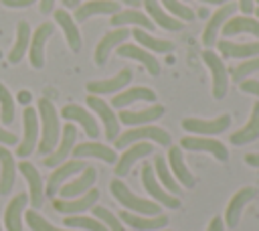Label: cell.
I'll return each mask as SVG.
<instances>
[{
    "mask_svg": "<svg viewBox=\"0 0 259 231\" xmlns=\"http://www.w3.org/2000/svg\"><path fill=\"white\" fill-rule=\"evenodd\" d=\"M38 113H40V126H42L38 154L47 156L55 150V146L61 140V124H59V113H57L55 105L47 97L38 99Z\"/></svg>",
    "mask_w": 259,
    "mask_h": 231,
    "instance_id": "cell-1",
    "label": "cell"
},
{
    "mask_svg": "<svg viewBox=\"0 0 259 231\" xmlns=\"http://www.w3.org/2000/svg\"><path fill=\"white\" fill-rule=\"evenodd\" d=\"M109 188H111V195L117 199V203L123 205V207L130 209V211H134L136 215H146V217L160 215V207H158L156 201H148V199H140V197H136V195H134V192H132L119 178L111 180Z\"/></svg>",
    "mask_w": 259,
    "mask_h": 231,
    "instance_id": "cell-2",
    "label": "cell"
},
{
    "mask_svg": "<svg viewBox=\"0 0 259 231\" xmlns=\"http://www.w3.org/2000/svg\"><path fill=\"white\" fill-rule=\"evenodd\" d=\"M136 142H156L160 146H170L172 144V138L170 134L164 130V128H158V126H138V128H130L127 132H123L121 136L115 138V146L117 148H123V146H130V144H136Z\"/></svg>",
    "mask_w": 259,
    "mask_h": 231,
    "instance_id": "cell-3",
    "label": "cell"
},
{
    "mask_svg": "<svg viewBox=\"0 0 259 231\" xmlns=\"http://www.w3.org/2000/svg\"><path fill=\"white\" fill-rule=\"evenodd\" d=\"M202 61L208 65L210 75H212V97L214 99H223L227 95V89H229V77H227L225 63L212 51H204L202 53Z\"/></svg>",
    "mask_w": 259,
    "mask_h": 231,
    "instance_id": "cell-4",
    "label": "cell"
},
{
    "mask_svg": "<svg viewBox=\"0 0 259 231\" xmlns=\"http://www.w3.org/2000/svg\"><path fill=\"white\" fill-rule=\"evenodd\" d=\"M75 138H77V130L75 126L69 122L61 128V140L59 144L55 146V150L51 154L45 156V166H51V168H57L59 164H63L67 160V156L71 154L73 150V144H75Z\"/></svg>",
    "mask_w": 259,
    "mask_h": 231,
    "instance_id": "cell-5",
    "label": "cell"
},
{
    "mask_svg": "<svg viewBox=\"0 0 259 231\" xmlns=\"http://www.w3.org/2000/svg\"><path fill=\"white\" fill-rule=\"evenodd\" d=\"M87 105L91 111H95L99 115V120L105 126V138L107 140H115L119 136V120L115 115V111L111 109V105H107L103 99H99L97 95H87Z\"/></svg>",
    "mask_w": 259,
    "mask_h": 231,
    "instance_id": "cell-6",
    "label": "cell"
},
{
    "mask_svg": "<svg viewBox=\"0 0 259 231\" xmlns=\"http://www.w3.org/2000/svg\"><path fill=\"white\" fill-rule=\"evenodd\" d=\"M22 128H24V138H22V144H18L16 154L20 158H26L34 150L36 140H38V111L36 109H32V107L24 109V113H22Z\"/></svg>",
    "mask_w": 259,
    "mask_h": 231,
    "instance_id": "cell-7",
    "label": "cell"
},
{
    "mask_svg": "<svg viewBox=\"0 0 259 231\" xmlns=\"http://www.w3.org/2000/svg\"><path fill=\"white\" fill-rule=\"evenodd\" d=\"M231 126V115L229 113H223L214 120H200V118H184L182 120V128L186 132H192V134H221L225 132L227 128Z\"/></svg>",
    "mask_w": 259,
    "mask_h": 231,
    "instance_id": "cell-8",
    "label": "cell"
},
{
    "mask_svg": "<svg viewBox=\"0 0 259 231\" xmlns=\"http://www.w3.org/2000/svg\"><path fill=\"white\" fill-rule=\"evenodd\" d=\"M97 199H99V190L89 188L87 192H83L81 197H75V199H55L53 209L59 213H65V215H77V213L91 209L97 203Z\"/></svg>",
    "mask_w": 259,
    "mask_h": 231,
    "instance_id": "cell-9",
    "label": "cell"
},
{
    "mask_svg": "<svg viewBox=\"0 0 259 231\" xmlns=\"http://www.w3.org/2000/svg\"><path fill=\"white\" fill-rule=\"evenodd\" d=\"M132 81V69L123 67L117 75L109 77V79H93L87 83V91L91 95H107V93H117L121 91L127 83Z\"/></svg>",
    "mask_w": 259,
    "mask_h": 231,
    "instance_id": "cell-10",
    "label": "cell"
},
{
    "mask_svg": "<svg viewBox=\"0 0 259 231\" xmlns=\"http://www.w3.org/2000/svg\"><path fill=\"white\" fill-rule=\"evenodd\" d=\"M142 184H144V188L148 190V195H150L154 201H158V203H162V205H166V207H170V209H178V207H180V201H178L176 197H172L170 192H166V190L158 184V180H156V176H154V168H152L150 164H144V166H142Z\"/></svg>",
    "mask_w": 259,
    "mask_h": 231,
    "instance_id": "cell-11",
    "label": "cell"
},
{
    "mask_svg": "<svg viewBox=\"0 0 259 231\" xmlns=\"http://www.w3.org/2000/svg\"><path fill=\"white\" fill-rule=\"evenodd\" d=\"M180 148H186V150H200V152H208L212 154L217 160L225 162L229 158V150L219 142V140H212V138H200V136H184L180 140Z\"/></svg>",
    "mask_w": 259,
    "mask_h": 231,
    "instance_id": "cell-12",
    "label": "cell"
},
{
    "mask_svg": "<svg viewBox=\"0 0 259 231\" xmlns=\"http://www.w3.org/2000/svg\"><path fill=\"white\" fill-rule=\"evenodd\" d=\"M255 195H257V190H255L253 186H243V188H239V190L231 197V201H229V205H227V211H225V223H227L231 229H235V227L239 225V217H241L243 207H245L247 203H251V201L255 199Z\"/></svg>",
    "mask_w": 259,
    "mask_h": 231,
    "instance_id": "cell-13",
    "label": "cell"
},
{
    "mask_svg": "<svg viewBox=\"0 0 259 231\" xmlns=\"http://www.w3.org/2000/svg\"><path fill=\"white\" fill-rule=\"evenodd\" d=\"M85 166H87V164H85L83 160H67V162L59 164V166L53 170V174L49 176V182H47V195L55 197V195L59 192V188L63 186V182H65L67 178L75 176L77 172H81Z\"/></svg>",
    "mask_w": 259,
    "mask_h": 231,
    "instance_id": "cell-14",
    "label": "cell"
},
{
    "mask_svg": "<svg viewBox=\"0 0 259 231\" xmlns=\"http://www.w3.org/2000/svg\"><path fill=\"white\" fill-rule=\"evenodd\" d=\"M235 10H237V4L229 2V4H223L217 12H212V16L208 18V22H206V26L202 30V43H204V47L214 45L217 34H219V28H223V24L231 18V14H235Z\"/></svg>",
    "mask_w": 259,
    "mask_h": 231,
    "instance_id": "cell-15",
    "label": "cell"
},
{
    "mask_svg": "<svg viewBox=\"0 0 259 231\" xmlns=\"http://www.w3.org/2000/svg\"><path fill=\"white\" fill-rule=\"evenodd\" d=\"M51 34H53L51 22H42L32 34V41L28 45V59H30V65L34 69H40L45 65V43L49 41Z\"/></svg>",
    "mask_w": 259,
    "mask_h": 231,
    "instance_id": "cell-16",
    "label": "cell"
},
{
    "mask_svg": "<svg viewBox=\"0 0 259 231\" xmlns=\"http://www.w3.org/2000/svg\"><path fill=\"white\" fill-rule=\"evenodd\" d=\"M95 178H97V170H95L93 166H85V168L81 170V176L73 178L71 182H67V184H63V186L59 188L61 199H75V197H81L83 192H87V190L93 186Z\"/></svg>",
    "mask_w": 259,
    "mask_h": 231,
    "instance_id": "cell-17",
    "label": "cell"
},
{
    "mask_svg": "<svg viewBox=\"0 0 259 231\" xmlns=\"http://www.w3.org/2000/svg\"><path fill=\"white\" fill-rule=\"evenodd\" d=\"M18 170L22 172V176L26 178L28 182V199H30V205L34 209H38L42 205V197H45V188H42V180H40V172L36 170L34 164H30L28 160H22L18 164Z\"/></svg>",
    "mask_w": 259,
    "mask_h": 231,
    "instance_id": "cell-18",
    "label": "cell"
},
{
    "mask_svg": "<svg viewBox=\"0 0 259 231\" xmlns=\"http://www.w3.org/2000/svg\"><path fill=\"white\" fill-rule=\"evenodd\" d=\"M61 115H63L65 120H69V122H77V124H81L83 130H85V134H87L89 138H97V136H99V126H97L95 118H93L87 109H83L81 105L67 103V105L61 109Z\"/></svg>",
    "mask_w": 259,
    "mask_h": 231,
    "instance_id": "cell-19",
    "label": "cell"
},
{
    "mask_svg": "<svg viewBox=\"0 0 259 231\" xmlns=\"http://www.w3.org/2000/svg\"><path fill=\"white\" fill-rule=\"evenodd\" d=\"M132 32L130 30H125L123 26L121 28H117V30H109L99 43H97V47H95V53H93V59H95V63L101 67V65H105L107 63V57H109V53H111V49H115V47H119L127 36H130Z\"/></svg>",
    "mask_w": 259,
    "mask_h": 231,
    "instance_id": "cell-20",
    "label": "cell"
},
{
    "mask_svg": "<svg viewBox=\"0 0 259 231\" xmlns=\"http://www.w3.org/2000/svg\"><path fill=\"white\" fill-rule=\"evenodd\" d=\"M117 55L119 57H125V59H134L138 63H142L150 75H160V63L154 59V55L138 45H127V43H121L117 47Z\"/></svg>",
    "mask_w": 259,
    "mask_h": 231,
    "instance_id": "cell-21",
    "label": "cell"
},
{
    "mask_svg": "<svg viewBox=\"0 0 259 231\" xmlns=\"http://www.w3.org/2000/svg\"><path fill=\"white\" fill-rule=\"evenodd\" d=\"M162 115H164V105L154 103L152 107H144V109H138V111H134V109H121L117 120H121L127 126H148L150 122H156Z\"/></svg>",
    "mask_w": 259,
    "mask_h": 231,
    "instance_id": "cell-22",
    "label": "cell"
},
{
    "mask_svg": "<svg viewBox=\"0 0 259 231\" xmlns=\"http://www.w3.org/2000/svg\"><path fill=\"white\" fill-rule=\"evenodd\" d=\"M125 225L138 229V231H158L162 227L168 225V217L166 215H154V217H146V215H136L132 211H123L119 217Z\"/></svg>",
    "mask_w": 259,
    "mask_h": 231,
    "instance_id": "cell-23",
    "label": "cell"
},
{
    "mask_svg": "<svg viewBox=\"0 0 259 231\" xmlns=\"http://www.w3.org/2000/svg\"><path fill=\"white\" fill-rule=\"evenodd\" d=\"M152 150H154V148H152L150 142H136V144H132V146L121 154V158L115 162V174H117V176H125V174L130 172L132 164H134L136 160H140V158L152 154Z\"/></svg>",
    "mask_w": 259,
    "mask_h": 231,
    "instance_id": "cell-24",
    "label": "cell"
},
{
    "mask_svg": "<svg viewBox=\"0 0 259 231\" xmlns=\"http://www.w3.org/2000/svg\"><path fill=\"white\" fill-rule=\"evenodd\" d=\"M119 12V4L115 0H87L85 4H79V8L75 10V20L83 22L89 16H97V14H115Z\"/></svg>",
    "mask_w": 259,
    "mask_h": 231,
    "instance_id": "cell-25",
    "label": "cell"
},
{
    "mask_svg": "<svg viewBox=\"0 0 259 231\" xmlns=\"http://www.w3.org/2000/svg\"><path fill=\"white\" fill-rule=\"evenodd\" d=\"M28 203L26 192H18L4 209V227L6 231H22V211Z\"/></svg>",
    "mask_w": 259,
    "mask_h": 231,
    "instance_id": "cell-26",
    "label": "cell"
},
{
    "mask_svg": "<svg viewBox=\"0 0 259 231\" xmlns=\"http://www.w3.org/2000/svg\"><path fill=\"white\" fill-rule=\"evenodd\" d=\"M259 138V101L253 105V111H251V118L247 120V124L243 128H239L237 132H233L229 136L231 144L235 146H245V144H251Z\"/></svg>",
    "mask_w": 259,
    "mask_h": 231,
    "instance_id": "cell-27",
    "label": "cell"
},
{
    "mask_svg": "<svg viewBox=\"0 0 259 231\" xmlns=\"http://www.w3.org/2000/svg\"><path fill=\"white\" fill-rule=\"evenodd\" d=\"M142 2H144V6H146L148 14L152 16V22H156V24L162 26L164 30H182L184 22L178 20V18H174V16H170V14L158 4V0H142Z\"/></svg>",
    "mask_w": 259,
    "mask_h": 231,
    "instance_id": "cell-28",
    "label": "cell"
},
{
    "mask_svg": "<svg viewBox=\"0 0 259 231\" xmlns=\"http://www.w3.org/2000/svg\"><path fill=\"white\" fill-rule=\"evenodd\" d=\"M73 156L75 158L93 156V158H99L103 162H117V154L109 146L99 144V142H83V144H77L73 148Z\"/></svg>",
    "mask_w": 259,
    "mask_h": 231,
    "instance_id": "cell-29",
    "label": "cell"
},
{
    "mask_svg": "<svg viewBox=\"0 0 259 231\" xmlns=\"http://www.w3.org/2000/svg\"><path fill=\"white\" fill-rule=\"evenodd\" d=\"M168 160H170V170H172V174H174L186 188H192L196 180H194V176L190 174V170H188L186 164H184L182 148H180V146H170V148H168Z\"/></svg>",
    "mask_w": 259,
    "mask_h": 231,
    "instance_id": "cell-30",
    "label": "cell"
},
{
    "mask_svg": "<svg viewBox=\"0 0 259 231\" xmlns=\"http://www.w3.org/2000/svg\"><path fill=\"white\" fill-rule=\"evenodd\" d=\"M53 16H55L57 24L63 28V32H65V38H67L69 47L77 53V51L81 49V34H79V28H77V24H75L73 16H71L67 10H63V8L55 10V12H53Z\"/></svg>",
    "mask_w": 259,
    "mask_h": 231,
    "instance_id": "cell-31",
    "label": "cell"
},
{
    "mask_svg": "<svg viewBox=\"0 0 259 231\" xmlns=\"http://www.w3.org/2000/svg\"><path fill=\"white\" fill-rule=\"evenodd\" d=\"M134 101H150V103H154L156 101V91L150 89V87H132L127 91H121L119 95H113L111 105L117 107V109H123L125 105L134 103Z\"/></svg>",
    "mask_w": 259,
    "mask_h": 231,
    "instance_id": "cell-32",
    "label": "cell"
},
{
    "mask_svg": "<svg viewBox=\"0 0 259 231\" xmlns=\"http://www.w3.org/2000/svg\"><path fill=\"white\" fill-rule=\"evenodd\" d=\"M219 51L225 57H233V59H253V57H259V41L257 43H229V41H219Z\"/></svg>",
    "mask_w": 259,
    "mask_h": 231,
    "instance_id": "cell-33",
    "label": "cell"
},
{
    "mask_svg": "<svg viewBox=\"0 0 259 231\" xmlns=\"http://www.w3.org/2000/svg\"><path fill=\"white\" fill-rule=\"evenodd\" d=\"M255 34L259 38V20L251 18V16H231L225 24H223V34L225 36H233V34Z\"/></svg>",
    "mask_w": 259,
    "mask_h": 231,
    "instance_id": "cell-34",
    "label": "cell"
},
{
    "mask_svg": "<svg viewBox=\"0 0 259 231\" xmlns=\"http://www.w3.org/2000/svg\"><path fill=\"white\" fill-rule=\"evenodd\" d=\"M111 24L113 26H125V24H136V26H142V28H148L152 30L154 28V22L148 14H142L140 10L136 8H130V10H119L115 14H111Z\"/></svg>",
    "mask_w": 259,
    "mask_h": 231,
    "instance_id": "cell-35",
    "label": "cell"
},
{
    "mask_svg": "<svg viewBox=\"0 0 259 231\" xmlns=\"http://www.w3.org/2000/svg\"><path fill=\"white\" fill-rule=\"evenodd\" d=\"M30 45V26L26 20H18L16 24V41L14 47L8 51V61L10 63H20L24 59V53Z\"/></svg>",
    "mask_w": 259,
    "mask_h": 231,
    "instance_id": "cell-36",
    "label": "cell"
},
{
    "mask_svg": "<svg viewBox=\"0 0 259 231\" xmlns=\"http://www.w3.org/2000/svg\"><path fill=\"white\" fill-rule=\"evenodd\" d=\"M0 164H2V174H0V195H8L10 188L14 186V174H16V164L8 148L0 146Z\"/></svg>",
    "mask_w": 259,
    "mask_h": 231,
    "instance_id": "cell-37",
    "label": "cell"
},
{
    "mask_svg": "<svg viewBox=\"0 0 259 231\" xmlns=\"http://www.w3.org/2000/svg\"><path fill=\"white\" fill-rule=\"evenodd\" d=\"M132 36L142 45V47H146V49H152L154 53H170L172 49H174V45L170 43V41H162V38H156V36H150L148 32H144V30H132Z\"/></svg>",
    "mask_w": 259,
    "mask_h": 231,
    "instance_id": "cell-38",
    "label": "cell"
},
{
    "mask_svg": "<svg viewBox=\"0 0 259 231\" xmlns=\"http://www.w3.org/2000/svg\"><path fill=\"white\" fill-rule=\"evenodd\" d=\"M154 166H156V174H158L160 182L164 184V188L170 190V192H174V195L180 192V186H178L176 178L170 174V168H168V164H166V158H164V156H156Z\"/></svg>",
    "mask_w": 259,
    "mask_h": 231,
    "instance_id": "cell-39",
    "label": "cell"
},
{
    "mask_svg": "<svg viewBox=\"0 0 259 231\" xmlns=\"http://www.w3.org/2000/svg\"><path fill=\"white\" fill-rule=\"evenodd\" d=\"M67 227H79V229H89V231H107V227L99 219H89L83 215H69L63 219Z\"/></svg>",
    "mask_w": 259,
    "mask_h": 231,
    "instance_id": "cell-40",
    "label": "cell"
},
{
    "mask_svg": "<svg viewBox=\"0 0 259 231\" xmlns=\"http://www.w3.org/2000/svg\"><path fill=\"white\" fill-rule=\"evenodd\" d=\"M0 120L2 124H12L14 120V99L6 85L0 83Z\"/></svg>",
    "mask_w": 259,
    "mask_h": 231,
    "instance_id": "cell-41",
    "label": "cell"
},
{
    "mask_svg": "<svg viewBox=\"0 0 259 231\" xmlns=\"http://www.w3.org/2000/svg\"><path fill=\"white\" fill-rule=\"evenodd\" d=\"M162 4L166 6V10L170 12V16H174V18H178V20H186V22H190V20H194V10L192 8H188L186 4H182L180 0H162Z\"/></svg>",
    "mask_w": 259,
    "mask_h": 231,
    "instance_id": "cell-42",
    "label": "cell"
},
{
    "mask_svg": "<svg viewBox=\"0 0 259 231\" xmlns=\"http://www.w3.org/2000/svg\"><path fill=\"white\" fill-rule=\"evenodd\" d=\"M259 71V57H253V59H245L243 63H237L233 69H231V75L235 81H245V77H249L251 73Z\"/></svg>",
    "mask_w": 259,
    "mask_h": 231,
    "instance_id": "cell-43",
    "label": "cell"
},
{
    "mask_svg": "<svg viewBox=\"0 0 259 231\" xmlns=\"http://www.w3.org/2000/svg\"><path fill=\"white\" fill-rule=\"evenodd\" d=\"M93 215H95V219H99L107 227V231H123L121 221L109 209H105V207H93Z\"/></svg>",
    "mask_w": 259,
    "mask_h": 231,
    "instance_id": "cell-44",
    "label": "cell"
},
{
    "mask_svg": "<svg viewBox=\"0 0 259 231\" xmlns=\"http://www.w3.org/2000/svg\"><path fill=\"white\" fill-rule=\"evenodd\" d=\"M26 223L32 231H65V229H57L55 225H51L45 217H40L36 211H26Z\"/></svg>",
    "mask_w": 259,
    "mask_h": 231,
    "instance_id": "cell-45",
    "label": "cell"
},
{
    "mask_svg": "<svg viewBox=\"0 0 259 231\" xmlns=\"http://www.w3.org/2000/svg\"><path fill=\"white\" fill-rule=\"evenodd\" d=\"M241 89L245 93H251V95H257L259 97V81L257 79H245V81H241Z\"/></svg>",
    "mask_w": 259,
    "mask_h": 231,
    "instance_id": "cell-46",
    "label": "cell"
},
{
    "mask_svg": "<svg viewBox=\"0 0 259 231\" xmlns=\"http://www.w3.org/2000/svg\"><path fill=\"white\" fill-rule=\"evenodd\" d=\"M0 144H8V146L18 144V136H16L14 132H8L6 128L0 126Z\"/></svg>",
    "mask_w": 259,
    "mask_h": 231,
    "instance_id": "cell-47",
    "label": "cell"
},
{
    "mask_svg": "<svg viewBox=\"0 0 259 231\" xmlns=\"http://www.w3.org/2000/svg\"><path fill=\"white\" fill-rule=\"evenodd\" d=\"M4 6H8V8H24V6H30V4H34L36 0H0Z\"/></svg>",
    "mask_w": 259,
    "mask_h": 231,
    "instance_id": "cell-48",
    "label": "cell"
},
{
    "mask_svg": "<svg viewBox=\"0 0 259 231\" xmlns=\"http://www.w3.org/2000/svg\"><path fill=\"white\" fill-rule=\"evenodd\" d=\"M223 227H225L223 219L221 217H212L210 223H208V227H206V231H223Z\"/></svg>",
    "mask_w": 259,
    "mask_h": 231,
    "instance_id": "cell-49",
    "label": "cell"
},
{
    "mask_svg": "<svg viewBox=\"0 0 259 231\" xmlns=\"http://www.w3.org/2000/svg\"><path fill=\"white\" fill-rule=\"evenodd\" d=\"M55 2H57V0H40V12H42V14H49V12H53V8H55Z\"/></svg>",
    "mask_w": 259,
    "mask_h": 231,
    "instance_id": "cell-50",
    "label": "cell"
},
{
    "mask_svg": "<svg viewBox=\"0 0 259 231\" xmlns=\"http://www.w3.org/2000/svg\"><path fill=\"white\" fill-rule=\"evenodd\" d=\"M253 2H255V0H239V8H241L245 14H251V12H253Z\"/></svg>",
    "mask_w": 259,
    "mask_h": 231,
    "instance_id": "cell-51",
    "label": "cell"
},
{
    "mask_svg": "<svg viewBox=\"0 0 259 231\" xmlns=\"http://www.w3.org/2000/svg\"><path fill=\"white\" fill-rule=\"evenodd\" d=\"M245 162H247L249 166L259 168V154H245Z\"/></svg>",
    "mask_w": 259,
    "mask_h": 231,
    "instance_id": "cell-52",
    "label": "cell"
},
{
    "mask_svg": "<svg viewBox=\"0 0 259 231\" xmlns=\"http://www.w3.org/2000/svg\"><path fill=\"white\" fill-rule=\"evenodd\" d=\"M61 2H63V6H65V8H75V10H77V8H79V4H81L79 0H61Z\"/></svg>",
    "mask_w": 259,
    "mask_h": 231,
    "instance_id": "cell-53",
    "label": "cell"
},
{
    "mask_svg": "<svg viewBox=\"0 0 259 231\" xmlns=\"http://www.w3.org/2000/svg\"><path fill=\"white\" fill-rule=\"evenodd\" d=\"M18 99H20V101H22V103H28V101H30V93H28V91H24V89H22V91H20V93H18Z\"/></svg>",
    "mask_w": 259,
    "mask_h": 231,
    "instance_id": "cell-54",
    "label": "cell"
},
{
    "mask_svg": "<svg viewBox=\"0 0 259 231\" xmlns=\"http://www.w3.org/2000/svg\"><path fill=\"white\" fill-rule=\"evenodd\" d=\"M200 2H204V4H217L219 6V4H229L231 0H200Z\"/></svg>",
    "mask_w": 259,
    "mask_h": 231,
    "instance_id": "cell-55",
    "label": "cell"
},
{
    "mask_svg": "<svg viewBox=\"0 0 259 231\" xmlns=\"http://www.w3.org/2000/svg\"><path fill=\"white\" fill-rule=\"evenodd\" d=\"M123 2H125V4H130V6H136V8H138L142 0H123Z\"/></svg>",
    "mask_w": 259,
    "mask_h": 231,
    "instance_id": "cell-56",
    "label": "cell"
},
{
    "mask_svg": "<svg viewBox=\"0 0 259 231\" xmlns=\"http://www.w3.org/2000/svg\"><path fill=\"white\" fill-rule=\"evenodd\" d=\"M255 14H257V16H259V8H257V10H255Z\"/></svg>",
    "mask_w": 259,
    "mask_h": 231,
    "instance_id": "cell-57",
    "label": "cell"
},
{
    "mask_svg": "<svg viewBox=\"0 0 259 231\" xmlns=\"http://www.w3.org/2000/svg\"><path fill=\"white\" fill-rule=\"evenodd\" d=\"M0 231H2V227H0Z\"/></svg>",
    "mask_w": 259,
    "mask_h": 231,
    "instance_id": "cell-58",
    "label": "cell"
},
{
    "mask_svg": "<svg viewBox=\"0 0 259 231\" xmlns=\"http://www.w3.org/2000/svg\"><path fill=\"white\" fill-rule=\"evenodd\" d=\"M257 2H259V0H257Z\"/></svg>",
    "mask_w": 259,
    "mask_h": 231,
    "instance_id": "cell-59",
    "label": "cell"
}]
</instances>
